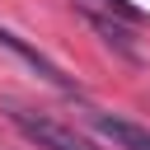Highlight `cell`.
<instances>
[{
	"label": "cell",
	"instance_id": "obj_2",
	"mask_svg": "<svg viewBox=\"0 0 150 150\" xmlns=\"http://www.w3.org/2000/svg\"><path fill=\"white\" fill-rule=\"evenodd\" d=\"M0 47H5V52H14V56H19V61H23V66H28L33 75H42L47 84H56V89H75V80H70V75H66V70H61V66H56L52 56H42L38 47H28V42H23L19 33L0 28Z\"/></svg>",
	"mask_w": 150,
	"mask_h": 150
},
{
	"label": "cell",
	"instance_id": "obj_3",
	"mask_svg": "<svg viewBox=\"0 0 150 150\" xmlns=\"http://www.w3.org/2000/svg\"><path fill=\"white\" fill-rule=\"evenodd\" d=\"M94 131L103 141H112L117 150H150V131L127 122V117H94Z\"/></svg>",
	"mask_w": 150,
	"mask_h": 150
},
{
	"label": "cell",
	"instance_id": "obj_1",
	"mask_svg": "<svg viewBox=\"0 0 150 150\" xmlns=\"http://www.w3.org/2000/svg\"><path fill=\"white\" fill-rule=\"evenodd\" d=\"M0 108H5V117H9L28 141H38L42 150H94L75 127H66V122H56V117H47V112H33V108H23V103H14V98H5Z\"/></svg>",
	"mask_w": 150,
	"mask_h": 150
},
{
	"label": "cell",
	"instance_id": "obj_4",
	"mask_svg": "<svg viewBox=\"0 0 150 150\" xmlns=\"http://www.w3.org/2000/svg\"><path fill=\"white\" fill-rule=\"evenodd\" d=\"M89 23H94V33H103V42H112L122 56H136V42L127 38V28H117V23H108V19H98V14H89Z\"/></svg>",
	"mask_w": 150,
	"mask_h": 150
}]
</instances>
